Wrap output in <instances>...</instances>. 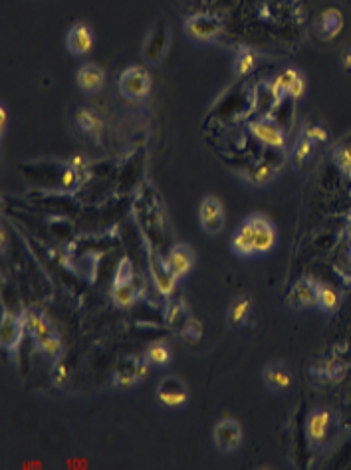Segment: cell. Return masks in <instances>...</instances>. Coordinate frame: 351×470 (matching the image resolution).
Segmentation results:
<instances>
[{
  "label": "cell",
  "instance_id": "6da1fadb",
  "mask_svg": "<svg viewBox=\"0 0 351 470\" xmlns=\"http://www.w3.org/2000/svg\"><path fill=\"white\" fill-rule=\"evenodd\" d=\"M139 298V286L133 272V264L130 258H121L115 278H113V286H111V300L117 308H130L135 304Z\"/></svg>",
  "mask_w": 351,
  "mask_h": 470
},
{
  "label": "cell",
  "instance_id": "7a4b0ae2",
  "mask_svg": "<svg viewBox=\"0 0 351 470\" xmlns=\"http://www.w3.org/2000/svg\"><path fill=\"white\" fill-rule=\"evenodd\" d=\"M149 375V361L145 355H123L113 367V387L130 389Z\"/></svg>",
  "mask_w": 351,
  "mask_h": 470
},
{
  "label": "cell",
  "instance_id": "3957f363",
  "mask_svg": "<svg viewBox=\"0 0 351 470\" xmlns=\"http://www.w3.org/2000/svg\"><path fill=\"white\" fill-rule=\"evenodd\" d=\"M117 88H120V93L125 100L139 102V100H145L149 93H151L153 80H151V75H149L145 68H141V66H130V68H125L120 74V78H117Z\"/></svg>",
  "mask_w": 351,
  "mask_h": 470
},
{
  "label": "cell",
  "instance_id": "277c9868",
  "mask_svg": "<svg viewBox=\"0 0 351 470\" xmlns=\"http://www.w3.org/2000/svg\"><path fill=\"white\" fill-rule=\"evenodd\" d=\"M222 28H224L222 20L211 16V14H191L183 22V30H185L187 38L197 42V44L214 42L222 34Z\"/></svg>",
  "mask_w": 351,
  "mask_h": 470
},
{
  "label": "cell",
  "instance_id": "5b68a950",
  "mask_svg": "<svg viewBox=\"0 0 351 470\" xmlns=\"http://www.w3.org/2000/svg\"><path fill=\"white\" fill-rule=\"evenodd\" d=\"M213 443L216 451L222 454L239 451L244 443V431H242L241 423L231 417L216 421V424L213 427Z\"/></svg>",
  "mask_w": 351,
  "mask_h": 470
},
{
  "label": "cell",
  "instance_id": "8992f818",
  "mask_svg": "<svg viewBox=\"0 0 351 470\" xmlns=\"http://www.w3.org/2000/svg\"><path fill=\"white\" fill-rule=\"evenodd\" d=\"M24 333H26V323H24L22 313L2 310V320H0V343H2V348L9 351L10 355H16Z\"/></svg>",
  "mask_w": 351,
  "mask_h": 470
},
{
  "label": "cell",
  "instance_id": "52a82bcc",
  "mask_svg": "<svg viewBox=\"0 0 351 470\" xmlns=\"http://www.w3.org/2000/svg\"><path fill=\"white\" fill-rule=\"evenodd\" d=\"M335 424V413L328 407H315L310 411V415L305 419V434L308 441L318 446V444L325 443V439L330 437Z\"/></svg>",
  "mask_w": 351,
  "mask_h": 470
},
{
  "label": "cell",
  "instance_id": "ba28073f",
  "mask_svg": "<svg viewBox=\"0 0 351 470\" xmlns=\"http://www.w3.org/2000/svg\"><path fill=\"white\" fill-rule=\"evenodd\" d=\"M246 221H248L250 231H252L256 254H268L278 242V231L276 226H274V222L270 221L268 216L258 214V212L256 214H248Z\"/></svg>",
  "mask_w": 351,
  "mask_h": 470
},
{
  "label": "cell",
  "instance_id": "9c48e42d",
  "mask_svg": "<svg viewBox=\"0 0 351 470\" xmlns=\"http://www.w3.org/2000/svg\"><path fill=\"white\" fill-rule=\"evenodd\" d=\"M155 395L161 401V405L177 409V407H183L189 401V385L177 375H167L157 383Z\"/></svg>",
  "mask_w": 351,
  "mask_h": 470
},
{
  "label": "cell",
  "instance_id": "30bf717a",
  "mask_svg": "<svg viewBox=\"0 0 351 470\" xmlns=\"http://www.w3.org/2000/svg\"><path fill=\"white\" fill-rule=\"evenodd\" d=\"M248 130L250 133L254 135V139L260 141L262 145H266V147L284 149V145H286V135H284V131H282V127H280L272 118H268V115L250 121Z\"/></svg>",
  "mask_w": 351,
  "mask_h": 470
},
{
  "label": "cell",
  "instance_id": "8fae6325",
  "mask_svg": "<svg viewBox=\"0 0 351 470\" xmlns=\"http://www.w3.org/2000/svg\"><path fill=\"white\" fill-rule=\"evenodd\" d=\"M163 262H165L167 270H169L177 280H181V278L189 276L191 270L194 268V250L191 249L189 244L177 242V244H173V246L169 249Z\"/></svg>",
  "mask_w": 351,
  "mask_h": 470
},
{
  "label": "cell",
  "instance_id": "7c38bea8",
  "mask_svg": "<svg viewBox=\"0 0 351 470\" xmlns=\"http://www.w3.org/2000/svg\"><path fill=\"white\" fill-rule=\"evenodd\" d=\"M226 221V214L222 209V203L216 197H204L201 204H199V222H201V229L206 234H219L224 226Z\"/></svg>",
  "mask_w": 351,
  "mask_h": 470
},
{
  "label": "cell",
  "instance_id": "4fadbf2b",
  "mask_svg": "<svg viewBox=\"0 0 351 470\" xmlns=\"http://www.w3.org/2000/svg\"><path fill=\"white\" fill-rule=\"evenodd\" d=\"M315 294H318V280L312 276H302L290 288L286 296V306L292 310L312 308L315 306Z\"/></svg>",
  "mask_w": 351,
  "mask_h": 470
},
{
  "label": "cell",
  "instance_id": "5bb4252c",
  "mask_svg": "<svg viewBox=\"0 0 351 470\" xmlns=\"http://www.w3.org/2000/svg\"><path fill=\"white\" fill-rule=\"evenodd\" d=\"M292 371L284 361H272L262 369V383L272 393H286L292 387Z\"/></svg>",
  "mask_w": 351,
  "mask_h": 470
},
{
  "label": "cell",
  "instance_id": "9a60e30c",
  "mask_svg": "<svg viewBox=\"0 0 351 470\" xmlns=\"http://www.w3.org/2000/svg\"><path fill=\"white\" fill-rule=\"evenodd\" d=\"M66 48L70 50L72 56H85L90 54L93 48V30L85 22H78L68 30L66 34Z\"/></svg>",
  "mask_w": 351,
  "mask_h": 470
},
{
  "label": "cell",
  "instance_id": "2e32d148",
  "mask_svg": "<svg viewBox=\"0 0 351 470\" xmlns=\"http://www.w3.org/2000/svg\"><path fill=\"white\" fill-rule=\"evenodd\" d=\"M20 313H22V318H24L26 333L32 338V343L44 340L46 335L56 332L54 325L50 322V318H48L42 310H38V308H24Z\"/></svg>",
  "mask_w": 351,
  "mask_h": 470
},
{
  "label": "cell",
  "instance_id": "e0dca14e",
  "mask_svg": "<svg viewBox=\"0 0 351 470\" xmlns=\"http://www.w3.org/2000/svg\"><path fill=\"white\" fill-rule=\"evenodd\" d=\"M105 80H108V75L103 72V68H100L98 64H83L75 72V83L85 93L102 92L105 88Z\"/></svg>",
  "mask_w": 351,
  "mask_h": 470
},
{
  "label": "cell",
  "instance_id": "ac0fdd59",
  "mask_svg": "<svg viewBox=\"0 0 351 470\" xmlns=\"http://www.w3.org/2000/svg\"><path fill=\"white\" fill-rule=\"evenodd\" d=\"M167 44H169V30H167L165 22H159L155 30L149 34L147 42L143 44V58L155 64L165 56Z\"/></svg>",
  "mask_w": 351,
  "mask_h": 470
},
{
  "label": "cell",
  "instance_id": "d6986e66",
  "mask_svg": "<svg viewBox=\"0 0 351 470\" xmlns=\"http://www.w3.org/2000/svg\"><path fill=\"white\" fill-rule=\"evenodd\" d=\"M252 318V300L248 296H236L226 308V322L232 330H242L250 323Z\"/></svg>",
  "mask_w": 351,
  "mask_h": 470
},
{
  "label": "cell",
  "instance_id": "ffe728a7",
  "mask_svg": "<svg viewBox=\"0 0 351 470\" xmlns=\"http://www.w3.org/2000/svg\"><path fill=\"white\" fill-rule=\"evenodd\" d=\"M231 249L239 258H250V256L256 254L254 239H252V231H250V224L246 219L236 226V231L232 232Z\"/></svg>",
  "mask_w": 351,
  "mask_h": 470
},
{
  "label": "cell",
  "instance_id": "44dd1931",
  "mask_svg": "<svg viewBox=\"0 0 351 470\" xmlns=\"http://www.w3.org/2000/svg\"><path fill=\"white\" fill-rule=\"evenodd\" d=\"M258 60L260 56L254 48L250 46H241L236 48L234 52V60H232V74L234 78H246L250 75L256 68H258Z\"/></svg>",
  "mask_w": 351,
  "mask_h": 470
},
{
  "label": "cell",
  "instance_id": "7402d4cb",
  "mask_svg": "<svg viewBox=\"0 0 351 470\" xmlns=\"http://www.w3.org/2000/svg\"><path fill=\"white\" fill-rule=\"evenodd\" d=\"M298 74H302L298 68H286V70H282L280 74L274 75V80H272L268 85V95L270 100H272V108H278L280 103L286 102L288 85L292 83V80H294Z\"/></svg>",
  "mask_w": 351,
  "mask_h": 470
},
{
  "label": "cell",
  "instance_id": "603a6c76",
  "mask_svg": "<svg viewBox=\"0 0 351 470\" xmlns=\"http://www.w3.org/2000/svg\"><path fill=\"white\" fill-rule=\"evenodd\" d=\"M342 306V292L324 282H318V294H315V308L324 313H335Z\"/></svg>",
  "mask_w": 351,
  "mask_h": 470
},
{
  "label": "cell",
  "instance_id": "cb8c5ba5",
  "mask_svg": "<svg viewBox=\"0 0 351 470\" xmlns=\"http://www.w3.org/2000/svg\"><path fill=\"white\" fill-rule=\"evenodd\" d=\"M343 28V14L337 9H328L322 12L320 16V32H322V38L325 40H332L335 38Z\"/></svg>",
  "mask_w": 351,
  "mask_h": 470
},
{
  "label": "cell",
  "instance_id": "d4e9b609",
  "mask_svg": "<svg viewBox=\"0 0 351 470\" xmlns=\"http://www.w3.org/2000/svg\"><path fill=\"white\" fill-rule=\"evenodd\" d=\"M315 151V143L312 139H308L304 133H300V137L296 139V143H294V147H292V153H290V159H292V165L298 167V169H302L305 167L310 161H312V157H314Z\"/></svg>",
  "mask_w": 351,
  "mask_h": 470
},
{
  "label": "cell",
  "instance_id": "484cf974",
  "mask_svg": "<svg viewBox=\"0 0 351 470\" xmlns=\"http://www.w3.org/2000/svg\"><path fill=\"white\" fill-rule=\"evenodd\" d=\"M75 125L83 135H98L102 131V120L92 108H80L75 111Z\"/></svg>",
  "mask_w": 351,
  "mask_h": 470
},
{
  "label": "cell",
  "instance_id": "4316f807",
  "mask_svg": "<svg viewBox=\"0 0 351 470\" xmlns=\"http://www.w3.org/2000/svg\"><path fill=\"white\" fill-rule=\"evenodd\" d=\"M143 355L149 361V365H155V367H167L173 361V351H171L169 343H165V341L149 343Z\"/></svg>",
  "mask_w": 351,
  "mask_h": 470
},
{
  "label": "cell",
  "instance_id": "83f0119b",
  "mask_svg": "<svg viewBox=\"0 0 351 470\" xmlns=\"http://www.w3.org/2000/svg\"><path fill=\"white\" fill-rule=\"evenodd\" d=\"M278 167L274 163H270V161H258V163H254V165L250 167L248 171L244 173V179L250 181L252 184H256V187H262V184L270 183L274 175H276Z\"/></svg>",
  "mask_w": 351,
  "mask_h": 470
},
{
  "label": "cell",
  "instance_id": "f1b7e54d",
  "mask_svg": "<svg viewBox=\"0 0 351 470\" xmlns=\"http://www.w3.org/2000/svg\"><path fill=\"white\" fill-rule=\"evenodd\" d=\"M34 348L50 361H58L64 355V341H62V338H60V333L58 332H52L50 335H46L44 340L36 341Z\"/></svg>",
  "mask_w": 351,
  "mask_h": 470
},
{
  "label": "cell",
  "instance_id": "f546056e",
  "mask_svg": "<svg viewBox=\"0 0 351 470\" xmlns=\"http://www.w3.org/2000/svg\"><path fill=\"white\" fill-rule=\"evenodd\" d=\"M320 377L330 381V383H340L345 373H347V363L343 360H340L337 355H333L330 360H325L320 363Z\"/></svg>",
  "mask_w": 351,
  "mask_h": 470
},
{
  "label": "cell",
  "instance_id": "4dcf8cb0",
  "mask_svg": "<svg viewBox=\"0 0 351 470\" xmlns=\"http://www.w3.org/2000/svg\"><path fill=\"white\" fill-rule=\"evenodd\" d=\"M189 308L187 304L179 298V300H171L165 308V320L167 323L171 325V328H175V330H181V325L189 320Z\"/></svg>",
  "mask_w": 351,
  "mask_h": 470
},
{
  "label": "cell",
  "instance_id": "1f68e13d",
  "mask_svg": "<svg viewBox=\"0 0 351 470\" xmlns=\"http://www.w3.org/2000/svg\"><path fill=\"white\" fill-rule=\"evenodd\" d=\"M179 333H181V340L185 341V343H189V345H197L199 341L203 340L204 325L199 318H194L193 313H191L189 320L181 325Z\"/></svg>",
  "mask_w": 351,
  "mask_h": 470
},
{
  "label": "cell",
  "instance_id": "d6a6232c",
  "mask_svg": "<svg viewBox=\"0 0 351 470\" xmlns=\"http://www.w3.org/2000/svg\"><path fill=\"white\" fill-rule=\"evenodd\" d=\"M155 272H153V276H155V284H157V290L163 296H171L173 294V290L177 286V278L167 270L165 262L161 260V266L153 268Z\"/></svg>",
  "mask_w": 351,
  "mask_h": 470
},
{
  "label": "cell",
  "instance_id": "836d02e7",
  "mask_svg": "<svg viewBox=\"0 0 351 470\" xmlns=\"http://www.w3.org/2000/svg\"><path fill=\"white\" fill-rule=\"evenodd\" d=\"M333 163L337 165L345 179H351V145L340 143L333 149Z\"/></svg>",
  "mask_w": 351,
  "mask_h": 470
},
{
  "label": "cell",
  "instance_id": "e575fe53",
  "mask_svg": "<svg viewBox=\"0 0 351 470\" xmlns=\"http://www.w3.org/2000/svg\"><path fill=\"white\" fill-rule=\"evenodd\" d=\"M305 137L312 139L315 145H322V143H328V130L324 127V123H320V121H308L304 125V130H302Z\"/></svg>",
  "mask_w": 351,
  "mask_h": 470
},
{
  "label": "cell",
  "instance_id": "d590c367",
  "mask_svg": "<svg viewBox=\"0 0 351 470\" xmlns=\"http://www.w3.org/2000/svg\"><path fill=\"white\" fill-rule=\"evenodd\" d=\"M304 93H305V78L304 74H298L296 78L292 80V83L288 85V98L294 100V102H298Z\"/></svg>",
  "mask_w": 351,
  "mask_h": 470
},
{
  "label": "cell",
  "instance_id": "8d00e7d4",
  "mask_svg": "<svg viewBox=\"0 0 351 470\" xmlns=\"http://www.w3.org/2000/svg\"><path fill=\"white\" fill-rule=\"evenodd\" d=\"M9 108H6V103H0V135L4 137L6 135V131H9Z\"/></svg>",
  "mask_w": 351,
  "mask_h": 470
},
{
  "label": "cell",
  "instance_id": "74e56055",
  "mask_svg": "<svg viewBox=\"0 0 351 470\" xmlns=\"http://www.w3.org/2000/svg\"><path fill=\"white\" fill-rule=\"evenodd\" d=\"M340 64H342L345 72H351V48H347V50L343 52L342 58H340Z\"/></svg>",
  "mask_w": 351,
  "mask_h": 470
},
{
  "label": "cell",
  "instance_id": "f35d334b",
  "mask_svg": "<svg viewBox=\"0 0 351 470\" xmlns=\"http://www.w3.org/2000/svg\"><path fill=\"white\" fill-rule=\"evenodd\" d=\"M345 234H347V239L351 240V214L347 216V221H345Z\"/></svg>",
  "mask_w": 351,
  "mask_h": 470
}]
</instances>
